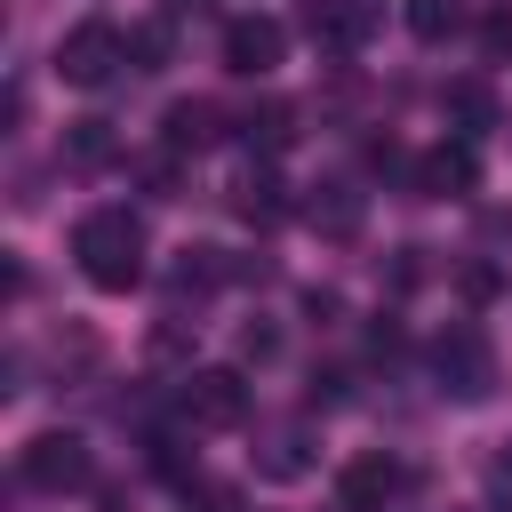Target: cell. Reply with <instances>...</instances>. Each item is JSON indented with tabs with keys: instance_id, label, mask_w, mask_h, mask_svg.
I'll return each mask as SVG.
<instances>
[{
	"instance_id": "cell-1",
	"label": "cell",
	"mask_w": 512,
	"mask_h": 512,
	"mask_svg": "<svg viewBox=\"0 0 512 512\" xmlns=\"http://www.w3.org/2000/svg\"><path fill=\"white\" fill-rule=\"evenodd\" d=\"M72 256H80L88 288L128 296V288L144 280V224H136L128 208H88V216L72 224Z\"/></svg>"
},
{
	"instance_id": "cell-2",
	"label": "cell",
	"mask_w": 512,
	"mask_h": 512,
	"mask_svg": "<svg viewBox=\"0 0 512 512\" xmlns=\"http://www.w3.org/2000/svg\"><path fill=\"white\" fill-rule=\"evenodd\" d=\"M120 64H128V32L104 24V16H88L56 40V80H72V88H104Z\"/></svg>"
},
{
	"instance_id": "cell-3",
	"label": "cell",
	"mask_w": 512,
	"mask_h": 512,
	"mask_svg": "<svg viewBox=\"0 0 512 512\" xmlns=\"http://www.w3.org/2000/svg\"><path fill=\"white\" fill-rule=\"evenodd\" d=\"M432 368H440V392H448V400H464V408L496 392V352H488V336H480V328H464V320L432 344Z\"/></svg>"
},
{
	"instance_id": "cell-4",
	"label": "cell",
	"mask_w": 512,
	"mask_h": 512,
	"mask_svg": "<svg viewBox=\"0 0 512 512\" xmlns=\"http://www.w3.org/2000/svg\"><path fill=\"white\" fill-rule=\"evenodd\" d=\"M176 408L200 432H232V424H248V376L240 368H192L184 392H176Z\"/></svg>"
},
{
	"instance_id": "cell-5",
	"label": "cell",
	"mask_w": 512,
	"mask_h": 512,
	"mask_svg": "<svg viewBox=\"0 0 512 512\" xmlns=\"http://www.w3.org/2000/svg\"><path fill=\"white\" fill-rule=\"evenodd\" d=\"M16 472H24L32 488L64 496V488H88V480H96V456H88V440H80V432H40V440H24Z\"/></svg>"
},
{
	"instance_id": "cell-6",
	"label": "cell",
	"mask_w": 512,
	"mask_h": 512,
	"mask_svg": "<svg viewBox=\"0 0 512 512\" xmlns=\"http://www.w3.org/2000/svg\"><path fill=\"white\" fill-rule=\"evenodd\" d=\"M400 488H408V464L384 456V448H368V456H352V464L336 472V504H344V512H384Z\"/></svg>"
},
{
	"instance_id": "cell-7",
	"label": "cell",
	"mask_w": 512,
	"mask_h": 512,
	"mask_svg": "<svg viewBox=\"0 0 512 512\" xmlns=\"http://www.w3.org/2000/svg\"><path fill=\"white\" fill-rule=\"evenodd\" d=\"M416 192H432V200H464V192H480V152H472V136L432 144V152L416 160Z\"/></svg>"
},
{
	"instance_id": "cell-8",
	"label": "cell",
	"mask_w": 512,
	"mask_h": 512,
	"mask_svg": "<svg viewBox=\"0 0 512 512\" xmlns=\"http://www.w3.org/2000/svg\"><path fill=\"white\" fill-rule=\"evenodd\" d=\"M304 32H312L328 56H352V48L376 32V0H304Z\"/></svg>"
},
{
	"instance_id": "cell-9",
	"label": "cell",
	"mask_w": 512,
	"mask_h": 512,
	"mask_svg": "<svg viewBox=\"0 0 512 512\" xmlns=\"http://www.w3.org/2000/svg\"><path fill=\"white\" fill-rule=\"evenodd\" d=\"M280 48H288V32H280L272 16H232V24H224V64H232L240 80H264V72L280 64Z\"/></svg>"
},
{
	"instance_id": "cell-10",
	"label": "cell",
	"mask_w": 512,
	"mask_h": 512,
	"mask_svg": "<svg viewBox=\"0 0 512 512\" xmlns=\"http://www.w3.org/2000/svg\"><path fill=\"white\" fill-rule=\"evenodd\" d=\"M304 224L328 232V240H352V232H360V192H352V184H320V192L304 200Z\"/></svg>"
},
{
	"instance_id": "cell-11",
	"label": "cell",
	"mask_w": 512,
	"mask_h": 512,
	"mask_svg": "<svg viewBox=\"0 0 512 512\" xmlns=\"http://www.w3.org/2000/svg\"><path fill=\"white\" fill-rule=\"evenodd\" d=\"M216 120H224V112L200 104V96H192V104H168V152H208V144H216Z\"/></svg>"
},
{
	"instance_id": "cell-12",
	"label": "cell",
	"mask_w": 512,
	"mask_h": 512,
	"mask_svg": "<svg viewBox=\"0 0 512 512\" xmlns=\"http://www.w3.org/2000/svg\"><path fill=\"white\" fill-rule=\"evenodd\" d=\"M232 208H240L248 224H280V216H288V184H280V176H240Z\"/></svg>"
},
{
	"instance_id": "cell-13",
	"label": "cell",
	"mask_w": 512,
	"mask_h": 512,
	"mask_svg": "<svg viewBox=\"0 0 512 512\" xmlns=\"http://www.w3.org/2000/svg\"><path fill=\"white\" fill-rule=\"evenodd\" d=\"M408 32L440 48L448 32H464V0H408Z\"/></svg>"
},
{
	"instance_id": "cell-14",
	"label": "cell",
	"mask_w": 512,
	"mask_h": 512,
	"mask_svg": "<svg viewBox=\"0 0 512 512\" xmlns=\"http://www.w3.org/2000/svg\"><path fill=\"white\" fill-rule=\"evenodd\" d=\"M256 464H264L272 480H296V472L312 464V456H304V424H280V432L264 440V456H256Z\"/></svg>"
},
{
	"instance_id": "cell-15",
	"label": "cell",
	"mask_w": 512,
	"mask_h": 512,
	"mask_svg": "<svg viewBox=\"0 0 512 512\" xmlns=\"http://www.w3.org/2000/svg\"><path fill=\"white\" fill-rule=\"evenodd\" d=\"M64 160H80V168L112 160V120H72L64 128Z\"/></svg>"
},
{
	"instance_id": "cell-16",
	"label": "cell",
	"mask_w": 512,
	"mask_h": 512,
	"mask_svg": "<svg viewBox=\"0 0 512 512\" xmlns=\"http://www.w3.org/2000/svg\"><path fill=\"white\" fill-rule=\"evenodd\" d=\"M448 120H464V128H488V120H496V96H488V80H456V88H448Z\"/></svg>"
},
{
	"instance_id": "cell-17",
	"label": "cell",
	"mask_w": 512,
	"mask_h": 512,
	"mask_svg": "<svg viewBox=\"0 0 512 512\" xmlns=\"http://www.w3.org/2000/svg\"><path fill=\"white\" fill-rule=\"evenodd\" d=\"M288 136H296V112H288V104H256V112H248V144H264V152H280Z\"/></svg>"
},
{
	"instance_id": "cell-18",
	"label": "cell",
	"mask_w": 512,
	"mask_h": 512,
	"mask_svg": "<svg viewBox=\"0 0 512 512\" xmlns=\"http://www.w3.org/2000/svg\"><path fill=\"white\" fill-rule=\"evenodd\" d=\"M128 56H136V72H160L168 64V24H136L128 32Z\"/></svg>"
},
{
	"instance_id": "cell-19",
	"label": "cell",
	"mask_w": 512,
	"mask_h": 512,
	"mask_svg": "<svg viewBox=\"0 0 512 512\" xmlns=\"http://www.w3.org/2000/svg\"><path fill=\"white\" fill-rule=\"evenodd\" d=\"M488 512H512V440L488 456Z\"/></svg>"
},
{
	"instance_id": "cell-20",
	"label": "cell",
	"mask_w": 512,
	"mask_h": 512,
	"mask_svg": "<svg viewBox=\"0 0 512 512\" xmlns=\"http://www.w3.org/2000/svg\"><path fill=\"white\" fill-rule=\"evenodd\" d=\"M152 352H160V360H176V352H184V312H168V320L152 328Z\"/></svg>"
},
{
	"instance_id": "cell-21",
	"label": "cell",
	"mask_w": 512,
	"mask_h": 512,
	"mask_svg": "<svg viewBox=\"0 0 512 512\" xmlns=\"http://www.w3.org/2000/svg\"><path fill=\"white\" fill-rule=\"evenodd\" d=\"M464 296H496V264H464Z\"/></svg>"
},
{
	"instance_id": "cell-22",
	"label": "cell",
	"mask_w": 512,
	"mask_h": 512,
	"mask_svg": "<svg viewBox=\"0 0 512 512\" xmlns=\"http://www.w3.org/2000/svg\"><path fill=\"white\" fill-rule=\"evenodd\" d=\"M488 232H496V240H512V208H488Z\"/></svg>"
}]
</instances>
